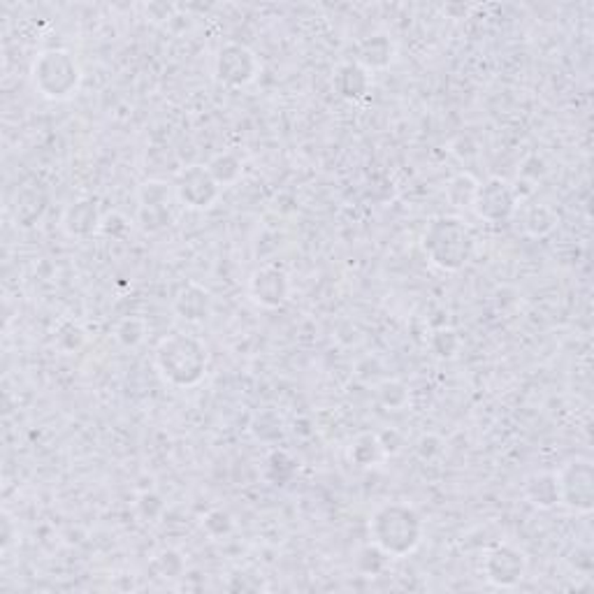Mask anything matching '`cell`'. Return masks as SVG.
Masks as SVG:
<instances>
[{
	"mask_svg": "<svg viewBox=\"0 0 594 594\" xmlns=\"http://www.w3.org/2000/svg\"><path fill=\"white\" fill-rule=\"evenodd\" d=\"M386 562H388V555L381 551L376 543L364 546L363 551L358 552V560H355V564H358V569L364 573V576H376V573H381L383 571V567H386Z\"/></svg>",
	"mask_w": 594,
	"mask_h": 594,
	"instance_id": "4316f807",
	"label": "cell"
},
{
	"mask_svg": "<svg viewBox=\"0 0 594 594\" xmlns=\"http://www.w3.org/2000/svg\"><path fill=\"white\" fill-rule=\"evenodd\" d=\"M423 518L407 502L383 504L374 511L370 523L372 543L388 557H407L423 541Z\"/></svg>",
	"mask_w": 594,
	"mask_h": 594,
	"instance_id": "7a4b0ae2",
	"label": "cell"
},
{
	"mask_svg": "<svg viewBox=\"0 0 594 594\" xmlns=\"http://www.w3.org/2000/svg\"><path fill=\"white\" fill-rule=\"evenodd\" d=\"M476 191L478 182L471 177V174H457V177L450 179L448 186H446V195H448V200L453 203V207L457 209L471 207L474 198H476Z\"/></svg>",
	"mask_w": 594,
	"mask_h": 594,
	"instance_id": "cb8c5ba5",
	"label": "cell"
},
{
	"mask_svg": "<svg viewBox=\"0 0 594 594\" xmlns=\"http://www.w3.org/2000/svg\"><path fill=\"white\" fill-rule=\"evenodd\" d=\"M126 231H128V221H126L121 214H117V212L109 214L108 219H102V223H100V232H105V235L121 237Z\"/></svg>",
	"mask_w": 594,
	"mask_h": 594,
	"instance_id": "1f68e13d",
	"label": "cell"
},
{
	"mask_svg": "<svg viewBox=\"0 0 594 594\" xmlns=\"http://www.w3.org/2000/svg\"><path fill=\"white\" fill-rule=\"evenodd\" d=\"M439 450H441V439H437L434 434H428V437H423V439L418 441V456L423 457V460L432 457L434 453H439Z\"/></svg>",
	"mask_w": 594,
	"mask_h": 594,
	"instance_id": "d6a6232c",
	"label": "cell"
},
{
	"mask_svg": "<svg viewBox=\"0 0 594 594\" xmlns=\"http://www.w3.org/2000/svg\"><path fill=\"white\" fill-rule=\"evenodd\" d=\"M100 209H98V200L81 198L77 203L70 204L63 214V231L75 240H89L100 231Z\"/></svg>",
	"mask_w": 594,
	"mask_h": 594,
	"instance_id": "8fae6325",
	"label": "cell"
},
{
	"mask_svg": "<svg viewBox=\"0 0 594 594\" xmlns=\"http://www.w3.org/2000/svg\"><path fill=\"white\" fill-rule=\"evenodd\" d=\"M515 207H518L515 188L499 177H490L487 182L478 184L476 198H474V204H471L478 219L487 221V223L509 221L515 214Z\"/></svg>",
	"mask_w": 594,
	"mask_h": 594,
	"instance_id": "8992f818",
	"label": "cell"
},
{
	"mask_svg": "<svg viewBox=\"0 0 594 594\" xmlns=\"http://www.w3.org/2000/svg\"><path fill=\"white\" fill-rule=\"evenodd\" d=\"M423 251L434 268L460 272L476 251V235L457 216H439L429 221L423 232Z\"/></svg>",
	"mask_w": 594,
	"mask_h": 594,
	"instance_id": "6da1fadb",
	"label": "cell"
},
{
	"mask_svg": "<svg viewBox=\"0 0 594 594\" xmlns=\"http://www.w3.org/2000/svg\"><path fill=\"white\" fill-rule=\"evenodd\" d=\"M260 61L247 44L228 42L216 56V80L228 89H241L256 80Z\"/></svg>",
	"mask_w": 594,
	"mask_h": 594,
	"instance_id": "52a82bcc",
	"label": "cell"
},
{
	"mask_svg": "<svg viewBox=\"0 0 594 594\" xmlns=\"http://www.w3.org/2000/svg\"><path fill=\"white\" fill-rule=\"evenodd\" d=\"M84 339V330H81L77 323H63V325L56 330V346H59L63 354H75V351H80Z\"/></svg>",
	"mask_w": 594,
	"mask_h": 594,
	"instance_id": "f1b7e54d",
	"label": "cell"
},
{
	"mask_svg": "<svg viewBox=\"0 0 594 594\" xmlns=\"http://www.w3.org/2000/svg\"><path fill=\"white\" fill-rule=\"evenodd\" d=\"M165 511V504H163V499L158 497V495L154 493H146L139 497L137 502V514L142 515V520H146V523H154L158 515Z\"/></svg>",
	"mask_w": 594,
	"mask_h": 594,
	"instance_id": "4dcf8cb0",
	"label": "cell"
},
{
	"mask_svg": "<svg viewBox=\"0 0 594 594\" xmlns=\"http://www.w3.org/2000/svg\"><path fill=\"white\" fill-rule=\"evenodd\" d=\"M146 335V323L137 316H128L117 325V339L121 346H137Z\"/></svg>",
	"mask_w": 594,
	"mask_h": 594,
	"instance_id": "83f0119b",
	"label": "cell"
},
{
	"mask_svg": "<svg viewBox=\"0 0 594 594\" xmlns=\"http://www.w3.org/2000/svg\"><path fill=\"white\" fill-rule=\"evenodd\" d=\"M523 225L530 237H546L557 225V214L548 204H532L527 207Z\"/></svg>",
	"mask_w": 594,
	"mask_h": 594,
	"instance_id": "7402d4cb",
	"label": "cell"
},
{
	"mask_svg": "<svg viewBox=\"0 0 594 594\" xmlns=\"http://www.w3.org/2000/svg\"><path fill=\"white\" fill-rule=\"evenodd\" d=\"M149 571L154 573L156 579L177 580V579H182L184 571H186V562H184L182 552L167 548V551H161L158 555L154 557V560H151Z\"/></svg>",
	"mask_w": 594,
	"mask_h": 594,
	"instance_id": "d6986e66",
	"label": "cell"
},
{
	"mask_svg": "<svg viewBox=\"0 0 594 594\" xmlns=\"http://www.w3.org/2000/svg\"><path fill=\"white\" fill-rule=\"evenodd\" d=\"M297 471V462L286 453V450L274 448L265 460V476L274 483V486H286Z\"/></svg>",
	"mask_w": 594,
	"mask_h": 594,
	"instance_id": "44dd1931",
	"label": "cell"
},
{
	"mask_svg": "<svg viewBox=\"0 0 594 594\" xmlns=\"http://www.w3.org/2000/svg\"><path fill=\"white\" fill-rule=\"evenodd\" d=\"M207 170L219 186H231L241 177V161L235 154H219L209 161Z\"/></svg>",
	"mask_w": 594,
	"mask_h": 594,
	"instance_id": "603a6c76",
	"label": "cell"
},
{
	"mask_svg": "<svg viewBox=\"0 0 594 594\" xmlns=\"http://www.w3.org/2000/svg\"><path fill=\"white\" fill-rule=\"evenodd\" d=\"M392 61H395V42L386 33H376L355 44V63L363 65L367 72L388 68Z\"/></svg>",
	"mask_w": 594,
	"mask_h": 594,
	"instance_id": "5bb4252c",
	"label": "cell"
},
{
	"mask_svg": "<svg viewBox=\"0 0 594 594\" xmlns=\"http://www.w3.org/2000/svg\"><path fill=\"white\" fill-rule=\"evenodd\" d=\"M170 207V188L163 182H145L139 188V209Z\"/></svg>",
	"mask_w": 594,
	"mask_h": 594,
	"instance_id": "484cf974",
	"label": "cell"
},
{
	"mask_svg": "<svg viewBox=\"0 0 594 594\" xmlns=\"http://www.w3.org/2000/svg\"><path fill=\"white\" fill-rule=\"evenodd\" d=\"M249 429H251L253 437H256L258 441H263V444H278V441L286 437L284 418L278 416L274 409H263V411H258L256 416H253Z\"/></svg>",
	"mask_w": 594,
	"mask_h": 594,
	"instance_id": "ac0fdd59",
	"label": "cell"
},
{
	"mask_svg": "<svg viewBox=\"0 0 594 594\" xmlns=\"http://www.w3.org/2000/svg\"><path fill=\"white\" fill-rule=\"evenodd\" d=\"M386 448L381 444L379 434H358L351 446H348V460L354 462L355 467L360 469H370V467L381 465V462L386 460Z\"/></svg>",
	"mask_w": 594,
	"mask_h": 594,
	"instance_id": "2e32d148",
	"label": "cell"
},
{
	"mask_svg": "<svg viewBox=\"0 0 594 594\" xmlns=\"http://www.w3.org/2000/svg\"><path fill=\"white\" fill-rule=\"evenodd\" d=\"M174 314L186 323H204L212 314V295L200 284H184L174 295Z\"/></svg>",
	"mask_w": 594,
	"mask_h": 594,
	"instance_id": "7c38bea8",
	"label": "cell"
},
{
	"mask_svg": "<svg viewBox=\"0 0 594 594\" xmlns=\"http://www.w3.org/2000/svg\"><path fill=\"white\" fill-rule=\"evenodd\" d=\"M249 295L263 309H278L284 306L290 295V278L277 265L258 268L249 278Z\"/></svg>",
	"mask_w": 594,
	"mask_h": 594,
	"instance_id": "30bf717a",
	"label": "cell"
},
{
	"mask_svg": "<svg viewBox=\"0 0 594 594\" xmlns=\"http://www.w3.org/2000/svg\"><path fill=\"white\" fill-rule=\"evenodd\" d=\"M174 193L186 209L204 212V209L214 207L221 195V186L204 165H188L179 172Z\"/></svg>",
	"mask_w": 594,
	"mask_h": 594,
	"instance_id": "ba28073f",
	"label": "cell"
},
{
	"mask_svg": "<svg viewBox=\"0 0 594 594\" xmlns=\"http://www.w3.org/2000/svg\"><path fill=\"white\" fill-rule=\"evenodd\" d=\"M203 527L207 530L209 536H223L232 530V518L225 511L214 509L209 511L203 520Z\"/></svg>",
	"mask_w": 594,
	"mask_h": 594,
	"instance_id": "f546056e",
	"label": "cell"
},
{
	"mask_svg": "<svg viewBox=\"0 0 594 594\" xmlns=\"http://www.w3.org/2000/svg\"><path fill=\"white\" fill-rule=\"evenodd\" d=\"M47 209V198L40 188H24L22 193H16L14 200V221L22 228H31L42 219Z\"/></svg>",
	"mask_w": 594,
	"mask_h": 594,
	"instance_id": "e0dca14e",
	"label": "cell"
},
{
	"mask_svg": "<svg viewBox=\"0 0 594 594\" xmlns=\"http://www.w3.org/2000/svg\"><path fill=\"white\" fill-rule=\"evenodd\" d=\"M523 495L527 502L541 511H551L562 504L560 497V481H557V471H536L523 483Z\"/></svg>",
	"mask_w": 594,
	"mask_h": 594,
	"instance_id": "4fadbf2b",
	"label": "cell"
},
{
	"mask_svg": "<svg viewBox=\"0 0 594 594\" xmlns=\"http://www.w3.org/2000/svg\"><path fill=\"white\" fill-rule=\"evenodd\" d=\"M376 400L388 411H401V409H407L411 395H409L407 383H401L397 379H386L376 386Z\"/></svg>",
	"mask_w": 594,
	"mask_h": 594,
	"instance_id": "ffe728a7",
	"label": "cell"
},
{
	"mask_svg": "<svg viewBox=\"0 0 594 594\" xmlns=\"http://www.w3.org/2000/svg\"><path fill=\"white\" fill-rule=\"evenodd\" d=\"M560 497L564 506L576 514H592L594 509V467L589 460H571L557 471Z\"/></svg>",
	"mask_w": 594,
	"mask_h": 594,
	"instance_id": "5b68a950",
	"label": "cell"
},
{
	"mask_svg": "<svg viewBox=\"0 0 594 594\" xmlns=\"http://www.w3.org/2000/svg\"><path fill=\"white\" fill-rule=\"evenodd\" d=\"M483 573L495 588H515L527 573V557L511 543H497L483 560Z\"/></svg>",
	"mask_w": 594,
	"mask_h": 594,
	"instance_id": "9c48e42d",
	"label": "cell"
},
{
	"mask_svg": "<svg viewBox=\"0 0 594 594\" xmlns=\"http://www.w3.org/2000/svg\"><path fill=\"white\" fill-rule=\"evenodd\" d=\"M156 367L172 386H198L209 367L207 346L191 335H170L156 346Z\"/></svg>",
	"mask_w": 594,
	"mask_h": 594,
	"instance_id": "3957f363",
	"label": "cell"
},
{
	"mask_svg": "<svg viewBox=\"0 0 594 594\" xmlns=\"http://www.w3.org/2000/svg\"><path fill=\"white\" fill-rule=\"evenodd\" d=\"M33 84L49 100H68L81 84V68L65 49H47L33 63Z\"/></svg>",
	"mask_w": 594,
	"mask_h": 594,
	"instance_id": "277c9868",
	"label": "cell"
},
{
	"mask_svg": "<svg viewBox=\"0 0 594 594\" xmlns=\"http://www.w3.org/2000/svg\"><path fill=\"white\" fill-rule=\"evenodd\" d=\"M335 89L344 100H363L372 89V75L355 61L354 63H344L335 72Z\"/></svg>",
	"mask_w": 594,
	"mask_h": 594,
	"instance_id": "9a60e30c",
	"label": "cell"
},
{
	"mask_svg": "<svg viewBox=\"0 0 594 594\" xmlns=\"http://www.w3.org/2000/svg\"><path fill=\"white\" fill-rule=\"evenodd\" d=\"M460 335H457L453 327H439V330H434L432 337H429L432 354L441 360L456 358L457 351H460Z\"/></svg>",
	"mask_w": 594,
	"mask_h": 594,
	"instance_id": "d4e9b609",
	"label": "cell"
}]
</instances>
